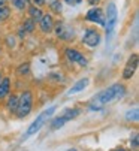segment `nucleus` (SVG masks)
<instances>
[{
  "label": "nucleus",
  "instance_id": "412c9836",
  "mask_svg": "<svg viewBox=\"0 0 139 151\" xmlns=\"http://www.w3.org/2000/svg\"><path fill=\"white\" fill-rule=\"evenodd\" d=\"M29 70H30V64H29V63L21 64V66L18 68V73H19V75H27Z\"/></svg>",
  "mask_w": 139,
  "mask_h": 151
},
{
  "label": "nucleus",
  "instance_id": "9d476101",
  "mask_svg": "<svg viewBox=\"0 0 139 151\" xmlns=\"http://www.w3.org/2000/svg\"><path fill=\"white\" fill-rule=\"evenodd\" d=\"M39 26H40V30L43 33H50L54 27V19L50 14H46V15H42V18L39 19Z\"/></svg>",
  "mask_w": 139,
  "mask_h": 151
},
{
  "label": "nucleus",
  "instance_id": "1a4fd4ad",
  "mask_svg": "<svg viewBox=\"0 0 139 151\" xmlns=\"http://www.w3.org/2000/svg\"><path fill=\"white\" fill-rule=\"evenodd\" d=\"M64 54H66V57H67V60H69V61H72V63H78V64H81V66H85V64H87V58H85L79 51H76V50L67 48V50L64 51Z\"/></svg>",
  "mask_w": 139,
  "mask_h": 151
},
{
  "label": "nucleus",
  "instance_id": "5701e85b",
  "mask_svg": "<svg viewBox=\"0 0 139 151\" xmlns=\"http://www.w3.org/2000/svg\"><path fill=\"white\" fill-rule=\"evenodd\" d=\"M138 139H139V136H138V133H135V135H133V139L130 141V144H132V147H133L135 150H138Z\"/></svg>",
  "mask_w": 139,
  "mask_h": 151
},
{
  "label": "nucleus",
  "instance_id": "f3484780",
  "mask_svg": "<svg viewBox=\"0 0 139 151\" xmlns=\"http://www.w3.org/2000/svg\"><path fill=\"white\" fill-rule=\"evenodd\" d=\"M17 106H18V97L12 94V96L9 97V100H8V109H9L11 112H15V111H17Z\"/></svg>",
  "mask_w": 139,
  "mask_h": 151
},
{
  "label": "nucleus",
  "instance_id": "6e6552de",
  "mask_svg": "<svg viewBox=\"0 0 139 151\" xmlns=\"http://www.w3.org/2000/svg\"><path fill=\"white\" fill-rule=\"evenodd\" d=\"M136 69H138V55H136V54H133V55L129 58V61L126 63V66H124L123 78H124V79H130V78L135 75Z\"/></svg>",
  "mask_w": 139,
  "mask_h": 151
},
{
  "label": "nucleus",
  "instance_id": "f257e3e1",
  "mask_svg": "<svg viewBox=\"0 0 139 151\" xmlns=\"http://www.w3.org/2000/svg\"><path fill=\"white\" fill-rule=\"evenodd\" d=\"M124 93H126V87L123 84H114V85H111V87H108L106 90L100 91L99 94H96L94 97H93L91 106H94V105L103 106V105H106L109 102H114V100L123 97Z\"/></svg>",
  "mask_w": 139,
  "mask_h": 151
},
{
  "label": "nucleus",
  "instance_id": "9b49d317",
  "mask_svg": "<svg viewBox=\"0 0 139 151\" xmlns=\"http://www.w3.org/2000/svg\"><path fill=\"white\" fill-rule=\"evenodd\" d=\"M88 85V78H82V79H79V81H76L72 87H71V90H69V94H76V93H79V91H82L85 87Z\"/></svg>",
  "mask_w": 139,
  "mask_h": 151
},
{
  "label": "nucleus",
  "instance_id": "4468645a",
  "mask_svg": "<svg viewBox=\"0 0 139 151\" xmlns=\"http://www.w3.org/2000/svg\"><path fill=\"white\" fill-rule=\"evenodd\" d=\"M29 14H30V18L33 19V21H39L40 18H42V11L37 8V6H30L29 8Z\"/></svg>",
  "mask_w": 139,
  "mask_h": 151
},
{
  "label": "nucleus",
  "instance_id": "aec40b11",
  "mask_svg": "<svg viewBox=\"0 0 139 151\" xmlns=\"http://www.w3.org/2000/svg\"><path fill=\"white\" fill-rule=\"evenodd\" d=\"M138 115H139V111H138V108H135V109H132L126 114V118L129 121H138V118H139Z\"/></svg>",
  "mask_w": 139,
  "mask_h": 151
},
{
  "label": "nucleus",
  "instance_id": "7c9ffc66",
  "mask_svg": "<svg viewBox=\"0 0 139 151\" xmlns=\"http://www.w3.org/2000/svg\"><path fill=\"white\" fill-rule=\"evenodd\" d=\"M22 2H26V3H27V2H29V0H22Z\"/></svg>",
  "mask_w": 139,
  "mask_h": 151
},
{
  "label": "nucleus",
  "instance_id": "f03ea898",
  "mask_svg": "<svg viewBox=\"0 0 139 151\" xmlns=\"http://www.w3.org/2000/svg\"><path fill=\"white\" fill-rule=\"evenodd\" d=\"M32 108H33V94H32V91L26 90L21 93V96L18 99V106H17L15 112L19 118H24L30 114Z\"/></svg>",
  "mask_w": 139,
  "mask_h": 151
},
{
  "label": "nucleus",
  "instance_id": "0eeeda50",
  "mask_svg": "<svg viewBox=\"0 0 139 151\" xmlns=\"http://www.w3.org/2000/svg\"><path fill=\"white\" fill-rule=\"evenodd\" d=\"M87 21H91V23H97L100 26H105V15H103V11L97 6H94L93 9H90L85 15Z\"/></svg>",
  "mask_w": 139,
  "mask_h": 151
},
{
  "label": "nucleus",
  "instance_id": "a878e982",
  "mask_svg": "<svg viewBox=\"0 0 139 151\" xmlns=\"http://www.w3.org/2000/svg\"><path fill=\"white\" fill-rule=\"evenodd\" d=\"M87 2H88L91 6H96V5L99 3V0H87Z\"/></svg>",
  "mask_w": 139,
  "mask_h": 151
},
{
  "label": "nucleus",
  "instance_id": "423d86ee",
  "mask_svg": "<svg viewBox=\"0 0 139 151\" xmlns=\"http://www.w3.org/2000/svg\"><path fill=\"white\" fill-rule=\"evenodd\" d=\"M55 35L63 39V40H72L75 37V33H73V29L71 26H67L64 23H60L57 27H55Z\"/></svg>",
  "mask_w": 139,
  "mask_h": 151
},
{
  "label": "nucleus",
  "instance_id": "a211bd4d",
  "mask_svg": "<svg viewBox=\"0 0 139 151\" xmlns=\"http://www.w3.org/2000/svg\"><path fill=\"white\" fill-rule=\"evenodd\" d=\"M64 123H66V120L60 115V117L54 118V121L51 123V129H53V130H57V129H60V127H63V126H64Z\"/></svg>",
  "mask_w": 139,
  "mask_h": 151
},
{
  "label": "nucleus",
  "instance_id": "c85d7f7f",
  "mask_svg": "<svg viewBox=\"0 0 139 151\" xmlns=\"http://www.w3.org/2000/svg\"><path fill=\"white\" fill-rule=\"evenodd\" d=\"M0 79H2V70H0Z\"/></svg>",
  "mask_w": 139,
  "mask_h": 151
},
{
  "label": "nucleus",
  "instance_id": "6ab92c4d",
  "mask_svg": "<svg viewBox=\"0 0 139 151\" xmlns=\"http://www.w3.org/2000/svg\"><path fill=\"white\" fill-rule=\"evenodd\" d=\"M50 8H51L55 14H60V12L63 11V6H61L60 0H51V2H50Z\"/></svg>",
  "mask_w": 139,
  "mask_h": 151
},
{
  "label": "nucleus",
  "instance_id": "c756f323",
  "mask_svg": "<svg viewBox=\"0 0 139 151\" xmlns=\"http://www.w3.org/2000/svg\"><path fill=\"white\" fill-rule=\"evenodd\" d=\"M66 151H76V150H66Z\"/></svg>",
  "mask_w": 139,
  "mask_h": 151
},
{
  "label": "nucleus",
  "instance_id": "f8f14e48",
  "mask_svg": "<svg viewBox=\"0 0 139 151\" xmlns=\"http://www.w3.org/2000/svg\"><path fill=\"white\" fill-rule=\"evenodd\" d=\"M11 91V79L9 78H2L0 79V99L8 96Z\"/></svg>",
  "mask_w": 139,
  "mask_h": 151
},
{
  "label": "nucleus",
  "instance_id": "dca6fc26",
  "mask_svg": "<svg viewBox=\"0 0 139 151\" xmlns=\"http://www.w3.org/2000/svg\"><path fill=\"white\" fill-rule=\"evenodd\" d=\"M35 23H36V21H33L32 18L26 19V21H24V24H22V32H24V33H30V32H33V29H35Z\"/></svg>",
  "mask_w": 139,
  "mask_h": 151
},
{
  "label": "nucleus",
  "instance_id": "393cba45",
  "mask_svg": "<svg viewBox=\"0 0 139 151\" xmlns=\"http://www.w3.org/2000/svg\"><path fill=\"white\" fill-rule=\"evenodd\" d=\"M46 2V0H33V3L35 5H37V6H40V5H43Z\"/></svg>",
  "mask_w": 139,
  "mask_h": 151
},
{
  "label": "nucleus",
  "instance_id": "4be33fe9",
  "mask_svg": "<svg viewBox=\"0 0 139 151\" xmlns=\"http://www.w3.org/2000/svg\"><path fill=\"white\" fill-rule=\"evenodd\" d=\"M12 3H14V6L17 8V9H19V11H22L26 8V2H22V0H12Z\"/></svg>",
  "mask_w": 139,
  "mask_h": 151
},
{
  "label": "nucleus",
  "instance_id": "cd10ccee",
  "mask_svg": "<svg viewBox=\"0 0 139 151\" xmlns=\"http://www.w3.org/2000/svg\"><path fill=\"white\" fill-rule=\"evenodd\" d=\"M112 151H126V150H123V148H120V150H112Z\"/></svg>",
  "mask_w": 139,
  "mask_h": 151
},
{
  "label": "nucleus",
  "instance_id": "7ed1b4c3",
  "mask_svg": "<svg viewBox=\"0 0 139 151\" xmlns=\"http://www.w3.org/2000/svg\"><path fill=\"white\" fill-rule=\"evenodd\" d=\"M117 19H118V11L115 3H109L106 9V18H105V29H106V40L109 42L114 33V29L117 26Z\"/></svg>",
  "mask_w": 139,
  "mask_h": 151
},
{
  "label": "nucleus",
  "instance_id": "2eb2a0df",
  "mask_svg": "<svg viewBox=\"0 0 139 151\" xmlns=\"http://www.w3.org/2000/svg\"><path fill=\"white\" fill-rule=\"evenodd\" d=\"M11 15V8L3 5V6H0V23H3V21H6Z\"/></svg>",
  "mask_w": 139,
  "mask_h": 151
},
{
  "label": "nucleus",
  "instance_id": "bb28decb",
  "mask_svg": "<svg viewBox=\"0 0 139 151\" xmlns=\"http://www.w3.org/2000/svg\"><path fill=\"white\" fill-rule=\"evenodd\" d=\"M6 2H8V0H0V6H3Z\"/></svg>",
  "mask_w": 139,
  "mask_h": 151
},
{
  "label": "nucleus",
  "instance_id": "20e7f679",
  "mask_svg": "<svg viewBox=\"0 0 139 151\" xmlns=\"http://www.w3.org/2000/svg\"><path fill=\"white\" fill-rule=\"evenodd\" d=\"M55 109H57V106H51V108H48V109H45L39 117H36V120L30 124V127L27 129V132H26V138H29V136H32V135H35L36 132H39L40 130V127L45 124V121L48 120L54 112H55Z\"/></svg>",
  "mask_w": 139,
  "mask_h": 151
},
{
  "label": "nucleus",
  "instance_id": "ddd939ff",
  "mask_svg": "<svg viewBox=\"0 0 139 151\" xmlns=\"http://www.w3.org/2000/svg\"><path fill=\"white\" fill-rule=\"evenodd\" d=\"M81 114V109H66L63 114H61V117L66 120V123L69 121V120H73L75 117H78Z\"/></svg>",
  "mask_w": 139,
  "mask_h": 151
},
{
  "label": "nucleus",
  "instance_id": "b1692460",
  "mask_svg": "<svg viewBox=\"0 0 139 151\" xmlns=\"http://www.w3.org/2000/svg\"><path fill=\"white\" fill-rule=\"evenodd\" d=\"M64 2H66L67 5H71V6H75V5H79L82 0H64Z\"/></svg>",
  "mask_w": 139,
  "mask_h": 151
},
{
  "label": "nucleus",
  "instance_id": "39448f33",
  "mask_svg": "<svg viewBox=\"0 0 139 151\" xmlns=\"http://www.w3.org/2000/svg\"><path fill=\"white\" fill-rule=\"evenodd\" d=\"M82 42H84L87 47L94 48V47L99 45V42H100V33L97 30H94V29H87L85 30V35L82 37Z\"/></svg>",
  "mask_w": 139,
  "mask_h": 151
}]
</instances>
